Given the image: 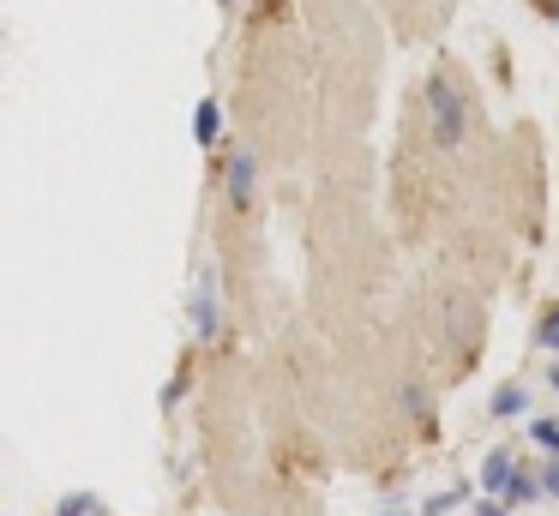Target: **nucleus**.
I'll list each match as a JSON object with an SVG mask.
<instances>
[{"instance_id": "10", "label": "nucleus", "mask_w": 559, "mask_h": 516, "mask_svg": "<svg viewBox=\"0 0 559 516\" xmlns=\"http://www.w3.org/2000/svg\"><path fill=\"white\" fill-rule=\"evenodd\" d=\"M535 343H542V348H554V355H559V307L547 312L542 324H535Z\"/></svg>"}, {"instance_id": "8", "label": "nucleus", "mask_w": 559, "mask_h": 516, "mask_svg": "<svg viewBox=\"0 0 559 516\" xmlns=\"http://www.w3.org/2000/svg\"><path fill=\"white\" fill-rule=\"evenodd\" d=\"M217 127H223L217 103H199V144H211V139H217Z\"/></svg>"}, {"instance_id": "13", "label": "nucleus", "mask_w": 559, "mask_h": 516, "mask_svg": "<svg viewBox=\"0 0 559 516\" xmlns=\"http://www.w3.org/2000/svg\"><path fill=\"white\" fill-rule=\"evenodd\" d=\"M547 384H554V391H559V360H554V372H547Z\"/></svg>"}, {"instance_id": "7", "label": "nucleus", "mask_w": 559, "mask_h": 516, "mask_svg": "<svg viewBox=\"0 0 559 516\" xmlns=\"http://www.w3.org/2000/svg\"><path fill=\"white\" fill-rule=\"evenodd\" d=\"M530 439L542 444L547 456H559V420H530Z\"/></svg>"}, {"instance_id": "3", "label": "nucleus", "mask_w": 559, "mask_h": 516, "mask_svg": "<svg viewBox=\"0 0 559 516\" xmlns=\"http://www.w3.org/2000/svg\"><path fill=\"white\" fill-rule=\"evenodd\" d=\"M542 475H523V468H518V475H511L506 480V492H499V499H506V504H535V499H542Z\"/></svg>"}, {"instance_id": "2", "label": "nucleus", "mask_w": 559, "mask_h": 516, "mask_svg": "<svg viewBox=\"0 0 559 516\" xmlns=\"http://www.w3.org/2000/svg\"><path fill=\"white\" fill-rule=\"evenodd\" d=\"M518 475V463H511V451H487V463H481V492H506V480Z\"/></svg>"}, {"instance_id": "12", "label": "nucleus", "mask_w": 559, "mask_h": 516, "mask_svg": "<svg viewBox=\"0 0 559 516\" xmlns=\"http://www.w3.org/2000/svg\"><path fill=\"white\" fill-rule=\"evenodd\" d=\"M542 487H547V499H559V456L542 468Z\"/></svg>"}, {"instance_id": "14", "label": "nucleus", "mask_w": 559, "mask_h": 516, "mask_svg": "<svg viewBox=\"0 0 559 516\" xmlns=\"http://www.w3.org/2000/svg\"><path fill=\"white\" fill-rule=\"evenodd\" d=\"M229 7H235V0H229Z\"/></svg>"}, {"instance_id": "1", "label": "nucleus", "mask_w": 559, "mask_h": 516, "mask_svg": "<svg viewBox=\"0 0 559 516\" xmlns=\"http://www.w3.org/2000/svg\"><path fill=\"white\" fill-rule=\"evenodd\" d=\"M427 115H433L439 144H463V96L451 91L445 79H433V84H427Z\"/></svg>"}, {"instance_id": "4", "label": "nucleus", "mask_w": 559, "mask_h": 516, "mask_svg": "<svg viewBox=\"0 0 559 516\" xmlns=\"http://www.w3.org/2000/svg\"><path fill=\"white\" fill-rule=\"evenodd\" d=\"M229 192H235V204H247V199H253V156H235V163H229Z\"/></svg>"}, {"instance_id": "9", "label": "nucleus", "mask_w": 559, "mask_h": 516, "mask_svg": "<svg viewBox=\"0 0 559 516\" xmlns=\"http://www.w3.org/2000/svg\"><path fill=\"white\" fill-rule=\"evenodd\" d=\"M463 499H469V487H451V492H439V499H427V516H445V511H457Z\"/></svg>"}, {"instance_id": "11", "label": "nucleus", "mask_w": 559, "mask_h": 516, "mask_svg": "<svg viewBox=\"0 0 559 516\" xmlns=\"http://www.w3.org/2000/svg\"><path fill=\"white\" fill-rule=\"evenodd\" d=\"M91 504H97L91 492H73V499H61V511H55V516H91Z\"/></svg>"}, {"instance_id": "6", "label": "nucleus", "mask_w": 559, "mask_h": 516, "mask_svg": "<svg viewBox=\"0 0 559 516\" xmlns=\"http://www.w3.org/2000/svg\"><path fill=\"white\" fill-rule=\"evenodd\" d=\"M217 331V300H211V288H199L193 300V336H211Z\"/></svg>"}, {"instance_id": "5", "label": "nucleus", "mask_w": 559, "mask_h": 516, "mask_svg": "<svg viewBox=\"0 0 559 516\" xmlns=\"http://www.w3.org/2000/svg\"><path fill=\"white\" fill-rule=\"evenodd\" d=\"M523 408H530V391H523V384H506V391L493 396V415H499V420H518Z\"/></svg>"}]
</instances>
